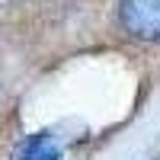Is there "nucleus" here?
Wrapping results in <instances>:
<instances>
[{
    "label": "nucleus",
    "mask_w": 160,
    "mask_h": 160,
    "mask_svg": "<svg viewBox=\"0 0 160 160\" xmlns=\"http://www.w3.org/2000/svg\"><path fill=\"white\" fill-rule=\"evenodd\" d=\"M118 22L141 42L160 38V0H118Z\"/></svg>",
    "instance_id": "obj_1"
},
{
    "label": "nucleus",
    "mask_w": 160,
    "mask_h": 160,
    "mask_svg": "<svg viewBox=\"0 0 160 160\" xmlns=\"http://www.w3.org/2000/svg\"><path fill=\"white\" fill-rule=\"evenodd\" d=\"M16 160H61V148L51 135H32L19 144Z\"/></svg>",
    "instance_id": "obj_2"
}]
</instances>
